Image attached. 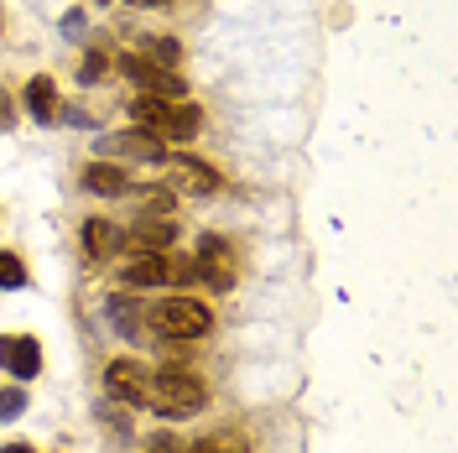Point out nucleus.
Returning <instances> with one entry per match:
<instances>
[{
    "label": "nucleus",
    "instance_id": "1",
    "mask_svg": "<svg viewBox=\"0 0 458 453\" xmlns=\"http://www.w3.org/2000/svg\"><path fill=\"white\" fill-rule=\"evenodd\" d=\"M208 391H203V380L193 375L188 365H167V370H151V386H146V401L157 417H167V423H188V417H199Z\"/></svg>",
    "mask_w": 458,
    "mask_h": 453
},
{
    "label": "nucleus",
    "instance_id": "2",
    "mask_svg": "<svg viewBox=\"0 0 458 453\" xmlns=\"http://www.w3.org/2000/svg\"><path fill=\"white\" fill-rule=\"evenodd\" d=\"M136 120H146V136H157V141H193L203 131V110L199 105H172V99H136L131 105Z\"/></svg>",
    "mask_w": 458,
    "mask_h": 453
},
{
    "label": "nucleus",
    "instance_id": "3",
    "mask_svg": "<svg viewBox=\"0 0 458 453\" xmlns=\"http://www.w3.org/2000/svg\"><path fill=\"white\" fill-rule=\"evenodd\" d=\"M146 323L162 339H203L214 329V312L203 308V303H193V297H162V303L146 308Z\"/></svg>",
    "mask_w": 458,
    "mask_h": 453
},
{
    "label": "nucleus",
    "instance_id": "4",
    "mask_svg": "<svg viewBox=\"0 0 458 453\" xmlns=\"http://www.w3.org/2000/svg\"><path fill=\"white\" fill-rule=\"evenodd\" d=\"M177 271H182V277H199V282L214 286V292H229V286H234V255H229V240L203 235L199 255H193V261H182Z\"/></svg>",
    "mask_w": 458,
    "mask_h": 453
},
{
    "label": "nucleus",
    "instance_id": "5",
    "mask_svg": "<svg viewBox=\"0 0 458 453\" xmlns=\"http://www.w3.org/2000/svg\"><path fill=\"white\" fill-rule=\"evenodd\" d=\"M120 73L141 89V99H182V94H188V84H182L172 68H157V63H146V57H136V53L120 57Z\"/></svg>",
    "mask_w": 458,
    "mask_h": 453
},
{
    "label": "nucleus",
    "instance_id": "6",
    "mask_svg": "<svg viewBox=\"0 0 458 453\" xmlns=\"http://www.w3.org/2000/svg\"><path fill=\"white\" fill-rule=\"evenodd\" d=\"M172 177V193H188V199H208L214 188H219V172L208 167L203 157H167L162 162Z\"/></svg>",
    "mask_w": 458,
    "mask_h": 453
},
{
    "label": "nucleus",
    "instance_id": "7",
    "mask_svg": "<svg viewBox=\"0 0 458 453\" xmlns=\"http://www.w3.org/2000/svg\"><path fill=\"white\" fill-rule=\"evenodd\" d=\"M146 386H151V370L141 360H110L105 365V391L114 401H131V406H141L146 401Z\"/></svg>",
    "mask_w": 458,
    "mask_h": 453
},
{
    "label": "nucleus",
    "instance_id": "8",
    "mask_svg": "<svg viewBox=\"0 0 458 453\" xmlns=\"http://www.w3.org/2000/svg\"><path fill=\"white\" fill-rule=\"evenodd\" d=\"M99 157H125V162H167V146L146 131H120V136H99Z\"/></svg>",
    "mask_w": 458,
    "mask_h": 453
},
{
    "label": "nucleus",
    "instance_id": "9",
    "mask_svg": "<svg viewBox=\"0 0 458 453\" xmlns=\"http://www.w3.org/2000/svg\"><path fill=\"white\" fill-rule=\"evenodd\" d=\"M172 277H177V266H172L162 251H141V255H131L125 266H120V286H167Z\"/></svg>",
    "mask_w": 458,
    "mask_h": 453
},
{
    "label": "nucleus",
    "instance_id": "10",
    "mask_svg": "<svg viewBox=\"0 0 458 453\" xmlns=\"http://www.w3.org/2000/svg\"><path fill=\"white\" fill-rule=\"evenodd\" d=\"M0 370H11L16 380H31V375L42 370V344L31 339V334H11V339H0Z\"/></svg>",
    "mask_w": 458,
    "mask_h": 453
},
{
    "label": "nucleus",
    "instance_id": "11",
    "mask_svg": "<svg viewBox=\"0 0 458 453\" xmlns=\"http://www.w3.org/2000/svg\"><path fill=\"white\" fill-rule=\"evenodd\" d=\"M79 240H84V255H89V261H110V255L125 245V229L110 225V219H89V225L79 229Z\"/></svg>",
    "mask_w": 458,
    "mask_h": 453
},
{
    "label": "nucleus",
    "instance_id": "12",
    "mask_svg": "<svg viewBox=\"0 0 458 453\" xmlns=\"http://www.w3.org/2000/svg\"><path fill=\"white\" fill-rule=\"evenodd\" d=\"M105 318L114 323V334H125V339H141V334H146V329H141V323H146V308L131 297V292H114L110 303H105Z\"/></svg>",
    "mask_w": 458,
    "mask_h": 453
},
{
    "label": "nucleus",
    "instance_id": "13",
    "mask_svg": "<svg viewBox=\"0 0 458 453\" xmlns=\"http://www.w3.org/2000/svg\"><path fill=\"white\" fill-rule=\"evenodd\" d=\"M84 188L99 193V199H120V193H131V177H125V167H114V162H89Z\"/></svg>",
    "mask_w": 458,
    "mask_h": 453
},
{
    "label": "nucleus",
    "instance_id": "14",
    "mask_svg": "<svg viewBox=\"0 0 458 453\" xmlns=\"http://www.w3.org/2000/svg\"><path fill=\"white\" fill-rule=\"evenodd\" d=\"M136 57L157 63V68H177V63H182V47L172 42L167 31H146V37H141V53H136Z\"/></svg>",
    "mask_w": 458,
    "mask_h": 453
},
{
    "label": "nucleus",
    "instance_id": "15",
    "mask_svg": "<svg viewBox=\"0 0 458 453\" xmlns=\"http://www.w3.org/2000/svg\"><path fill=\"white\" fill-rule=\"evenodd\" d=\"M27 110L37 115L42 125L57 115V89H53V79H47V73H37V79L27 84Z\"/></svg>",
    "mask_w": 458,
    "mask_h": 453
},
{
    "label": "nucleus",
    "instance_id": "16",
    "mask_svg": "<svg viewBox=\"0 0 458 453\" xmlns=\"http://www.w3.org/2000/svg\"><path fill=\"white\" fill-rule=\"evenodd\" d=\"M172 235H177L172 219H141L131 229V240H141V251H162V245H172Z\"/></svg>",
    "mask_w": 458,
    "mask_h": 453
},
{
    "label": "nucleus",
    "instance_id": "17",
    "mask_svg": "<svg viewBox=\"0 0 458 453\" xmlns=\"http://www.w3.org/2000/svg\"><path fill=\"white\" fill-rule=\"evenodd\" d=\"M182 453H250V443H245V432H208Z\"/></svg>",
    "mask_w": 458,
    "mask_h": 453
},
{
    "label": "nucleus",
    "instance_id": "18",
    "mask_svg": "<svg viewBox=\"0 0 458 453\" xmlns=\"http://www.w3.org/2000/svg\"><path fill=\"white\" fill-rule=\"evenodd\" d=\"M0 286H5V292L27 286V266H21V261H16L11 251H0Z\"/></svg>",
    "mask_w": 458,
    "mask_h": 453
},
{
    "label": "nucleus",
    "instance_id": "19",
    "mask_svg": "<svg viewBox=\"0 0 458 453\" xmlns=\"http://www.w3.org/2000/svg\"><path fill=\"white\" fill-rule=\"evenodd\" d=\"M21 412H27V391H0V423H11Z\"/></svg>",
    "mask_w": 458,
    "mask_h": 453
},
{
    "label": "nucleus",
    "instance_id": "20",
    "mask_svg": "<svg viewBox=\"0 0 458 453\" xmlns=\"http://www.w3.org/2000/svg\"><path fill=\"white\" fill-rule=\"evenodd\" d=\"M99 79H105V57H99V53H89L84 57V63H79V84H99Z\"/></svg>",
    "mask_w": 458,
    "mask_h": 453
},
{
    "label": "nucleus",
    "instance_id": "21",
    "mask_svg": "<svg viewBox=\"0 0 458 453\" xmlns=\"http://www.w3.org/2000/svg\"><path fill=\"white\" fill-rule=\"evenodd\" d=\"M146 453H182V443H177L172 432H162V438H151V443H146Z\"/></svg>",
    "mask_w": 458,
    "mask_h": 453
},
{
    "label": "nucleus",
    "instance_id": "22",
    "mask_svg": "<svg viewBox=\"0 0 458 453\" xmlns=\"http://www.w3.org/2000/svg\"><path fill=\"white\" fill-rule=\"evenodd\" d=\"M63 31L79 37V31H84V11H68V16H63Z\"/></svg>",
    "mask_w": 458,
    "mask_h": 453
},
{
    "label": "nucleus",
    "instance_id": "23",
    "mask_svg": "<svg viewBox=\"0 0 458 453\" xmlns=\"http://www.w3.org/2000/svg\"><path fill=\"white\" fill-rule=\"evenodd\" d=\"M0 125H11V94L0 89Z\"/></svg>",
    "mask_w": 458,
    "mask_h": 453
},
{
    "label": "nucleus",
    "instance_id": "24",
    "mask_svg": "<svg viewBox=\"0 0 458 453\" xmlns=\"http://www.w3.org/2000/svg\"><path fill=\"white\" fill-rule=\"evenodd\" d=\"M0 453H37V449H27V443H5Z\"/></svg>",
    "mask_w": 458,
    "mask_h": 453
},
{
    "label": "nucleus",
    "instance_id": "25",
    "mask_svg": "<svg viewBox=\"0 0 458 453\" xmlns=\"http://www.w3.org/2000/svg\"><path fill=\"white\" fill-rule=\"evenodd\" d=\"M131 5H167V0H131Z\"/></svg>",
    "mask_w": 458,
    "mask_h": 453
}]
</instances>
